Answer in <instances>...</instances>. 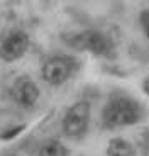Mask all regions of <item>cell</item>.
<instances>
[{
  "instance_id": "3957f363",
  "label": "cell",
  "mask_w": 149,
  "mask_h": 156,
  "mask_svg": "<svg viewBox=\"0 0 149 156\" xmlns=\"http://www.w3.org/2000/svg\"><path fill=\"white\" fill-rule=\"evenodd\" d=\"M92 105L85 100H80L66 110L63 117V133L71 139H78L85 136L88 124H90Z\"/></svg>"
},
{
  "instance_id": "5b68a950",
  "label": "cell",
  "mask_w": 149,
  "mask_h": 156,
  "mask_svg": "<svg viewBox=\"0 0 149 156\" xmlns=\"http://www.w3.org/2000/svg\"><path fill=\"white\" fill-rule=\"evenodd\" d=\"M29 48V36L26 31L14 29L0 43V59L5 63H14L20 59Z\"/></svg>"
},
{
  "instance_id": "6da1fadb",
  "label": "cell",
  "mask_w": 149,
  "mask_h": 156,
  "mask_svg": "<svg viewBox=\"0 0 149 156\" xmlns=\"http://www.w3.org/2000/svg\"><path fill=\"white\" fill-rule=\"evenodd\" d=\"M144 115L141 104L127 95H112L102 110L103 126L109 129L137 124Z\"/></svg>"
},
{
  "instance_id": "9c48e42d",
  "label": "cell",
  "mask_w": 149,
  "mask_h": 156,
  "mask_svg": "<svg viewBox=\"0 0 149 156\" xmlns=\"http://www.w3.org/2000/svg\"><path fill=\"white\" fill-rule=\"evenodd\" d=\"M142 88H144V92L149 95V78H146V80H144V83H142Z\"/></svg>"
},
{
  "instance_id": "ba28073f",
  "label": "cell",
  "mask_w": 149,
  "mask_h": 156,
  "mask_svg": "<svg viewBox=\"0 0 149 156\" xmlns=\"http://www.w3.org/2000/svg\"><path fill=\"white\" fill-rule=\"evenodd\" d=\"M37 156H68V149L61 141L49 139L39 148V154Z\"/></svg>"
},
{
  "instance_id": "30bf717a",
  "label": "cell",
  "mask_w": 149,
  "mask_h": 156,
  "mask_svg": "<svg viewBox=\"0 0 149 156\" xmlns=\"http://www.w3.org/2000/svg\"><path fill=\"white\" fill-rule=\"evenodd\" d=\"M20 129H22V127H16V129H14V134H17ZM10 136H12V134H2V139H9Z\"/></svg>"
},
{
  "instance_id": "8992f818",
  "label": "cell",
  "mask_w": 149,
  "mask_h": 156,
  "mask_svg": "<svg viewBox=\"0 0 149 156\" xmlns=\"http://www.w3.org/2000/svg\"><path fill=\"white\" fill-rule=\"evenodd\" d=\"M10 95L17 105L24 109H32L39 100V88L32 78H29L27 75H22L16 78V82L12 83Z\"/></svg>"
},
{
  "instance_id": "7a4b0ae2",
  "label": "cell",
  "mask_w": 149,
  "mask_h": 156,
  "mask_svg": "<svg viewBox=\"0 0 149 156\" xmlns=\"http://www.w3.org/2000/svg\"><path fill=\"white\" fill-rule=\"evenodd\" d=\"M68 46L74 48L80 51H90L97 56H110L112 55V41L107 37L103 32L95 31V29H88V31L78 32V34L64 36Z\"/></svg>"
},
{
  "instance_id": "277c9868",
  "label": "cell",
  "mask_w": 149,
  "mask_h": 156,
  "mask_svg": "<svg viewBox=\"0 0 149 156\" xmlns=\"http://www.w3.org/2000/svg\"><path fill=\"white\" fill-rule=\"evenodd\" d=\"M74 68H76V61L71 56L58 55V56H51L49 59L44 61L41 75H43V80L46 83H49L53 87H59L71 78Z\"/></svg>"
},
{
  "instance_id": "52a82bcc",
  "label": "cell",
  "mask_w": 149,
  "mask_h": 156,
  "mask_svg": "<svg viewBox=\"0 0 149 156\" xmlns=\"http://www.w3.org/2000/svg\"><path fill=\"white\" fill-rule=\"evenodd\" d=\"M107 156H136V148L124 137H114L107 146Z\"/></svg>"
}]
</instances>
